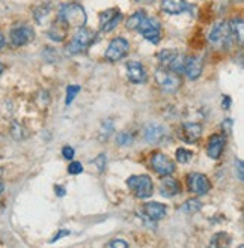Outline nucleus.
<instances>
[{
  "label": "nucleus",
  "mask_w": 244,
  "mask_h": 248,
  "mask_svg": "<svg viewBox=\"0 0 244 248\" xmlns=\"http://www.w3.org/2000/svg\"><path fill=\"white\" fill-rule=\"evenodd\" d=\"M69 235V230H61L59 233H57V235H54V238L51 239V242H56V241H59V239H62L64 236H68Z\"/></svg>",
  "instance_id": "obj_36"
},
{
  "label": "nucleus",
  "mask_w": 244,
  "mask_h": 248,
  "mask_svg": "<svg viewBox=\"0 0 244 248\" xmlns=\"http://www.w3.org/2000/svg\"><path fill=\"white\" fill-rule=\"evenodd\" d=\"M229 244H231V238H229V235L225 232H220V233H216V235L212 236L210 245L211 247H225Z\"/></svg>",
  "instance_id": "obj_24"
},
{
  "label": "nucleus",
  "mask_w": 244,
  "mask_h": 248,
  "mask_svg": "<svg viewBox=\"0 0 244 248\" xmlns=\"http://www.w3.org/2000/svg\"><path fill=\"white\" fill-rule=\"evenodd\" d=\"M62 155H64L65 159H73V158H74V149L71 148V146H64Z\"/></svg>",
  "instance_id": "obj_34"
},
{
  "label": "nucleus",
  "mask_w": 244,
  "mask_h": 248,
  "mask_svg": "<svg viewBox=\"0 0 244 248\" xmlns=\"http://www.w3.org/2000/svg\"><path fill=\"white\" fill-rule=\"evenodd\" d=\"M107 247H112V248H128V242H125L122 239H114V241L109 242Z\"/></svg>",
  "instance_id": "obj_33"
},
{
  "label": "nucleus",
  "mask_w": 244,
  "mask_h": 248,
  "mask_svg": "<svg viewBox=\"0 0 244 248\" xmlns=\"http://www.w3.org/2000/svg\"><path fill=\"white\" fill-rule=\"evenodd\" d=\"M179 193H181L179 182L174 178L163 176V179L160 181V194L164 197H174L178 196Z\"/></svg>",
  "instance_id": "obj_19"
},
{
  "label": "nucleus",
  "mask_w": 244,
  "mask_h": 248,
  "mask_svg": "<svg viewBox=\"0 0 244 248\" xmlns=\"http://www.w3.org/2000/svg\"><path fill=\"white\" fill-rule=\"evenodd\" d=\"M225 143L226 139L222 134H214L208 139V144H207V154L210 158L212 159H219L223 154L225 149Z\"/></svg>",
  "instance_id": "obj_15"
},
{
  "label": "nucleus",
  "mask_w": 244,
  "mask_h": 248,
  "mask_svg": "<svg viewBox=\"0 0 244 248\" xmlns=\"http://www.w3.org/2000/svg\"><path fill=\"white\" fill-rule=\"evenodd\" d=\"M237 169H238V179L243 181L244 179V173H243V161H241V159H237Z\"/></svg>",
  "instance_id": "obj_37"
},
{
  "label": "nucleus",
  "mask_w": 244,
  "mask_h": 248,
  "mask_svg": "<svg viewBox=\"0 0 244 248\" xmlns=\"http://www.w3.org/2000/svg\"><path fill=\"white\" fill-rule=\"evenodd\" d=\"M127 185L139 199H148L154 193V184L148 174H134V176H130L127 179Z\"/></svg>",
  "instance_id": "obj_4"
},
{
  "label": "nucleus",
  "mask_w": 244,
  "mask_h": 248,
  "mask_svg": "<svg viewBox=\"0 0 244 248\" xmlns=\"http://www.w3.org/2000/svg\"><path fill=\"white\" fill-rule=\"evenodd\" d=\"M121 20H122V14L119 9L116 8L106 9L104 12H101V16H99V31L110 32L119 24Z\"/></svg>",
  "instance_id": "obj_12"
},
{
  "label": "nucleus",
  "mask_w": 244,
  "mask_h": 248,
  "mask_svg": "<svg viewBox=\"0 0 244 248\" xmlns=\"http://www.w3.org/2000/svg\"><path fill=\"white\" fill-rule=\"evenodd\" d=\"M127 77L134 84L145 83L148 80V74H146L145 66L139 62H134V61L127 63Z\"/></svg>",
  "instance_id": "obj_14"
},
{
  "label": "nucleus",
  "mask_w": 244,
  "mask_h": 248,
  "mask_svg": "<svg viewBox=\"0 0 244 248\" xmlns=\"http://www.w3.org/2000/svg\"><path fill=\"white\" fill-rule=\"evenodd\" d=\"M175 156H177V161L181 163V164H187L192 161L193 158V152L189 151V149H184V148H178L177 152H175Z\"/></svg>",
  "instance_id": "obj_25"
},
{
  "label": "nucleus",
  "mask_w": 244,
  "mask_h": 248,
  "mask_svg": "<svg viewBox=\"0 0 244 248\" xmlns=\"http://www.w3.org/2000/svg\"><path fill=\"white\" fill-rule=\"evenodd\" d=\"M81 171H83L81 163L74 161V163H71V164L68 166V173H69V174H80Z\"/></svg>",
  "instance_id": "obj_32"
},
{
  "label": "nucleus",
  "mask_w": 244,
  "mask_h": 248,
  "mask_svg": "<svg viewBox=\"0 0 244 248\" xmlns=\"http://www.w3.org/2000/svg\"><path fill=\"white\" fill-rule=\"evenodd\" d=\"M145 17H146V14L143 11L134 12L131 17H128V20L125 23L127 29H128V31H137V27L140 26V23L143 21V18H145Z\"/></svg>",
  "instance_id": "obj_22"
},
{
  "label": "nucleus",
  "mask_w": 244,
  "mask_h": 248,
  "mask_svg": "<svg viewBox=\"0 0 244 248\" xmlns=\"http://www.w3.org/2000/svg\"><path fill=\"white\" fill-rule=\"evenodd\" d=\"M3 71H5V65H3L2 62H0V76L3 74Z\"/></svg>",
  "instance_id": "obj_42"
},
{
  "label": "nucleus",
  "mask_w": 244,
  "mask_h": 248,
  "mask_svg": "<svg viewBox=\"0 0 244 248\" xmlns=\"http://www.w3.org/2000/svg\"><path fill=\"white\" fill-rule=\"evenodd\" d=\"M162 8L166 14L178 16L187 9V3H185V0H162Z\"/></svg>",
  "instance_id": "obj_21"
},
{
  "label": "nucleus",
  "mask_w": 244,
  "mask_h": 248,
  "mask_svg": "<svg viewBox=\"0 0 244 248\" xmlns=\"http://www.w3.org/2000/svg\"><path fill=\"white\" fill-rule=\"evenodd\" d=\"M137 3H152V2H155V0H136Z\"/></svg>",
  "instance_id": "obj_41"
},
{
  "label": "nucleus",
  "mask_w": 244,
  "mask_h": 248,
  "mask_svg": "<svg viewBox=\"0 0 244 248\" xmlns=\"http://www.w3.org/2000/svg\"><path fill=\"white\" fill-rule=\"evenodd\" d=\"M157 57H159L160 66L174 71V72H177V74H181V72H182L185 56L179 54L177 50L164 48V50H162L159 54H157Z\"/></svg>",
  "instance_id": "obj_6"
},
{
  "label": "nucleus",
  "mask_w": 244,
  "mask_h": 248,
  "mask_svg": "<svg viewBox=\"0 0 244 248\" xmlns=\"http://www.w3.org/2000/svg\"><path fill=\"white\" fill-rule=\"evenodd\" d=\"M68 26L57 17L54 21H53V24H51V27L49 29V38L51 39V41H54V42H62V41H65V38L68 36Z\"/></svg>",
  "instance_id": "obj_18"
},
{
  "label": "nucleus",
  "mask_w": 244,
  "mask_h": 248,
  "mask_svg": "<svg viewBox=\"0 0 244 248\" xmlns=\"http://www.w3.org/2000/svg\"><path fill=\"white\" fill-rule=\"evenodd\" d=\"M154 77H155L157 84L162 87V91L163 92H167V93L177 92L179 87H181V84H182L179 74H177V72L170 71L167 68H163V66L155 69Z\"/></svg>",
  "instance_id": "obj_2"
},
{
  "label": "nucleus",
  "mask_w": 244,
  "mask_h": 248,
  "mask_svg": "<svg viewBox=\"0 0 244 248\" xmlns=\"http://www.w3.org/2000/svg\"><path fill=\"white\" fill-rule=\"evenodd\" d=\"M50 14V6L49 5H44V6H41L35 11V18L38 23H42V18H46L47 16Z\"/></svg>",
  "instance_id": "obj_30"
},
{
  "label": "nucleus",
  "mask_w": 244,
  "mask_h": 248,
  "mask_svg": "<svg viewBox=\"0 0 244 248\" xmlns=\"http://www.w3.org/2000/svg\"><path fill=\"white\" fill-rule=\"evenodd\" d=\"M166 212H167L166 206L159 202H148L146 205L143 206V214H145L152 221H159V220H162V218H164Z\"/></svg>",
  "instance_id": "obj_17"
},
{
  "label": "nucleus",
  "mask_w": 244,
  "mask_h": 248,
  "mask_svg": "<svg viewBox=\"0 0 244 248\" xmlns=\"http://www.w3.org/2000/svg\"><path fill=\"white\" fill-rule=\"evenodd\" d=\"M9 38H11L12 46L23 47V46H26V44L33 41L35 32H33V29L31 26H27V24H18V26H16L11 31Z\"/></svg>",
  "instance_id": "obj_9"
},
{
  "label": "nucleus",
  "mask_w": 244,
  "mask_h": 248,
  "mask_svg": "<svg viewBox=\"0 0 244 248\" xmlns=\"http://www.w3.org/2000/svg\"><path fill=\"white\" fill-rule=\"evenodd\" d=\"M106 163H107V158H106V155H104V154H99V155L94 159V164L97 166L98 171H104V169H106Z\"/></svg>",
  "instance_id": "obj_31"
},
{
  "label": "nucleus",
  "mask_w": 244,
  "mask_h": 248,
  "mask_svg": "<svg viewBox=\"0 0 244 248\" xmlns=\"http://www.w3.org/2000/svg\"><path fill=\"white\" fill-rule=\"evenodd\" d=\"M3 189H5V185H3V182H2V181H0V194L3 193Z\"/></svg>",
  "instance_id": "obj_43"
},
{
  "label": "nucleus",
  "mask_w": 244,
  "mask_h": 248,
  "mask_svg": "<svg viewBox=\"0 0 244 248\" xmlns=\"http://www.w3.org/2000/svg\"><path fill=\"white\" fill-rule=\"evenodd\" d=\"M202 209V203L196 199H190V200H185L181 206V211L184 214H196Z\"/></svg>",
  "instance_id": "obj_23"
},
{
  "label": "nucleus",
  "mask_w": 244,
  "mask_h": 248,
  "mask_svg": "<svg viewBox=\"0 0 244 248\" xmlns=\"http://www.w3.org/2000/svg\"><path fill=\"white\" fill-rule=\"evenodd\" d=\"M151 166H152L154 171L159 173L160 176H169V174H172V173L175 171V169H177L175 163L172 161V159L167 155H164L162 152H155L152 155Z\"/></svg>",
  "instance_id": "obj_10"
},
{
  "label": "nucleus",
  "mask_w": 244,
  "mask_h": 248,
  "mask_svg": "<svg viewBox=\"0 0 244 248\" xmlns=\"http://www.w3.org/2000/svg\"><path fill=\"white\" fill-rule=\"evenodd\" d=\"M94 39H95V32L83 26V27L77 29V33L68 44V51L71 54H80L92 46Z\"/></svg>",
  "instance_id": "obj_3"
},
{
  "label": "nucleus",
  "mask_w": 244,
  "mask_h": 248,
  "mask_svg": "<svg viewBox=\"0 0 244 248\" xmlns=\"http://www.w3.org/2000/svg\"><path fill=\"white\" fill-rule=\"evenodd\" d=\"M202 68H204V62L200 57L197 56H185V61H184V68L182 72L187 76L190 80H196L200 77L202 74Z\"/></svg>",
  "instance_id": "obj_13"
},
{
  "label": "nucleus",
  "mask_w": 244,
  "mask_h": 248,
  "mask_svg": "<svg viewBox=\"0 0 244 248\" xmlns=\"http://www.w3.org/2000/svg\"><path fill=\"white\" fill-rule=\"evenodd\" d=\"M113 133V122L109 119V121H106L104 124H103V126H101V131H99V139L101 140H106V139H109V136Z\"/></svg>",
  "instance_id": "obj_28"
},
{
  "label": "nucleus",
  "mask_w": 244,
  "mask_h": 248,
  "mask_svg": "<svg viewBox=\"0 0 244 248\" xmlns=\"http://www.w3.org/2000/svg\"><path fill=\"white\" fill-rule=\"evenodd\" d=\"M166 137V128L159 124H148L145 126V140L148 143H160Z\"/></svg>",
  "instance_id": "obj_20"
},
{
  "label": "nucleus",
  "mask_w": 244,
  "mask_h": 248,
  "mask_svg": "<svg viewBox=\"0 0 244 248\" xmlns=\"http://www.w3.org/2000/svg\"><path fill=\"white\" fill-rule=\"evenodd\" d=\"M116 143H118L119 146H131V143H133V136H131V134H128V133H121V134H118V137H116Z\"/></svg>",
  "instance_id": "obj_29"
},
{
  "label": "nucleus",
  "mask_w": 244,
  "mask_h": 248,
  "mask_svg": "<svg viewBox=\"0 0 244 248\" xmlns=\"http://www.w3.org/2000/svg\"><path fill=\"white\" fill-rule=\"evenodd\" d=\"M187 186L193 194L204 196L211 189V182L202 173H190L187 176Z\"/></svg>",
  "instance_id": "obj_11"
},
{
  "label": "nucleus",
  "mask_w": 244,
  "mask_h": 248,
  "mask_svg": "<svg viewBox=\"0 0 244 248\" xmlns=\"http://www.w3.org/2000/svg\"><path fill=\"white\" fill-rule=\"evenodd\" d=\"M81 87L77 84H69L66 87V98H65V106H71V103L74 101V98L80 93Z\"/></svg>",
  "instance_id": "obj_26"
},
{
  "label": "nucleus",
  "mask_w": 244,
  "mask_h": 248,
  "mask_svg": "<svg viewBox=\"0 0 244 248\" xmlns=\"http://www.w3.org/2000/svg\"><path fill=\"white\" fill-rule=\"evenodd\" d=\"M222 107L225 110H228L229 107H231V98L229 96H223V101H222Z\"/></svg>",
  "instance_id": "obj_39"
},
{
  "label": "nucleus",
  "mask_w": 244,
  "mask_h": 248,
  "mask_svg": "<svg viewBox=\"0 0 244 248\" xmlns=\"http://www.w3.org/2000/svg\"><path fill=\"white\" fill-rule=\"evenodd\" d=\"M223 131H226V134H231V129H232V121L231 119H225V122L222 124Z\"/></svg>",
  "instance_id": "obj_35"
},
{
  "label": "nucleus",
  "mask_w": 244,
  "mask_h": 248,
  "mask_svg": "<svg viewBox=\"0 0 244 248\" xmlns=\"http://www.w3.org/2000/svg\"><path fill=\"white\" fill-rule=\"evenodd\" d=\"M54 193L57 194V196H59V197H64L66 193H65V188L64 186H61V185H56L54 186Z\"/></svg>",
  "instance_id": "obj_38"
},
{
  "label": "nucleus",
  "mask_w": 244,
  "mask_h": 248,
  "mask_svg": "<svg viewBox=\"0 0 244 248\" xmlns=\"http://www.w3.org/2000/svg\"><path fill=\"white\" fill-rule=\"evenodd\" d=\"M57 17H59L68 27H73V29H80L86 24V12L77 3L62 5L59 12H57Z\"/></svg>",
  "instance_id": "obj_1"
},
{
  "label": "nucleus",
  "mask_w": 244,
  "mask_h": 248,
  "mask_svg": "<svg viewBox=\"0 0 244 248\" xmlns=\"http://www.w3.org/2000/svg\"><path fill=\"white\" fill-rule=\"evenodd\" d=\"M202 136V125L196 122H189L181 126V137L185 143H196Z\"/></svg>",
  "instance_id": "obj_16"
},
{
  "label": "nucleus",
  "mask_w": 244,
  "mask_h": 248,
  "mask_svg": "<svg viewBox=\"0 0 244 248\" xmlns=\"http://www.w3.org/2000/svg\"><path fill=\"white\" fill-rule=\"evenodd\" d=\"M234 39L235 38H234V33H232L231 24H229L228 21H222V23L214 26L212 31L210 32V36H208V41L212 44V46H216L219 48L229 47Z\"/></svg>",
  "instance_id": "obj_5"
},
{
  "label": "nucleus",
  "mask_w": 244,
  "mask_h": 248,
  "mask_svg": "<svg viewBox=\"0 0 244 248\" xmlns=\"http://www.w3.org/2000/svg\"><path fill=\"white\" fill-rule=\"evenodd\" d=\"M229 24H231L235 41H238V44H243V21L241 20H232Z\"/></svg>",
  "instance_id": "obj_27"
},
{
  "label": "nucleus",
  "mask_w": 244,
  "mask_h": 248,
  "mask_svg": "<svg viewBox=\"0 0 244 248\" xmlns=\"http://www.w3.org/2000/svg\"><path fill=\"white\" fill-rule=\"evenodd\" d=\"M130 51V44L124 38H114L110 41L109 48L106 51V59L110 62H118L128 54Z\"/></svg>",
  "instance_id": "obj_8"
},
{
  "label": "nucleus",
  "mask_w": 244,
  "mask_h": 248,
  "mask_svg": "<svg viewBox=\"0 0 244 248\" xmlns=\"http://www.w3.org/2000/svg\"><path fill=\"white\" fill-rule=\"evenodd\" d=\"M137 31L140 32V35L148 39L152 44H159L160 38H162V26L155 18H143V21L140 23V26L137 27Z\"/></svg>",
  "instance_id": "obj_7"
},
{
  "label": "nucleus",
  "mask_w": 244,
  "mask_h": 248,
  "mask_svg": "<svg viewBox=\"0 0 244 248\" xmlns=\"http://www.w3.org/2000/svg\"><path fill=\"white\" fill-rule=\"evenodd\" d=\"M5 47V38H3V35L0 33V50H2Z\"/></svg>",
  "instance_id": "obj_40"
}]
</instances>
